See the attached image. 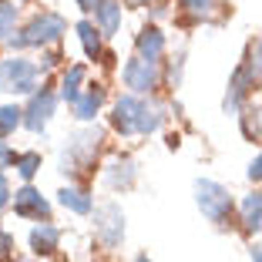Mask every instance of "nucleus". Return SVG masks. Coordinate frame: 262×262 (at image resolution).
<instances>
[{
    "label": "nucleus",
    "mask_w": 262,
    "mask_h": 262,
    "mask_svg": "<svg viewBox=\"0 0 262 262\" xmlns=\"http://www.w3.org/2000/svg\"><path fill=\"white\" fill-rule=\"evenodd\" d=\"M101 138H104V131L98 124H88V128H77L74 135L68 138V145L61 148V158H57V171L61 175H81L94 165L101 151Z\"/></svg>",
    "instance_id": "nucleus-1"
},
{
    "label": "nucleus",
    "mask_w": 262,
    "mask_h": 262,
    "mask_svg": "<svg viewBox=\"0 0 262 262\" xmlns=\"http://www.w3.org/2000/svg\"><path fill=\"white\" fill-rule=\"evenodd\" d=\"M64 34H68V20H64L61 14H54V10H40V14H34L31 20L24 24L7 44L14 47V51H27V47H51V44H57Z\"/></svg>",
    "instance_id": "nucleus-2"
},
{
    "label": "nucleus",
    "mask_w": 262,
    "mask_h": 262,
    "mask_svg": "<svg viewBox=\"0 0 262 262\" xmlns=\"http://www.w3.org/2000/svg\"><path fill=\"white\" fill-rule=\"evenodd\" d=\"M195 205H199V212L212 225H215V229L232 225L235 202H232V192L222 185V182H212V178H195Z\"/></svg>",
    "instance_id": "nucleus-3"
},
{
    "label": "nucleus",
    "mask_w": 262,
    "mask_h": 262,
    "mask_svg": "<svg viewBox=\"0 0 262 262\" xmlns=\"http://www.w3.org/2000/svg\"><path fill=\"white\" fill-rule=\"evenodd\" d=\"M40 77H44L40 64H34L31 57H24V54L0 61V91L4 94H34Z\"/></svg>",
    "instance_id": "nucleus-4"
},
{
    "label": "nucleus",
    "mask_w": 262,
    "mask_h": 262,
    "mask_svg": "<svg viewBox=\"0 0 262 262\" xmlns=\"http://www.w3.org/2000/svg\"><path fill=\"white\" fill-rule=\"evenodd\" d=\"M94 235L104 249H118L124 242V212L118 202H104V205H94Z\"/></svg>",
    "instance_id": "nucleus-5"
},
{
    "label": "nucleus",
    "mask_w": 262,
    "mask_h": 262,
    "mask_svg": "<svg viewBox=\"0 0 262 262\" xmlns=\"http://www.w3.org/2000/svg\"><path fill=\"white\" fill-rule=\"evenodd\" d=\"M141 111H145V98L135 91L121 94V98L115 101V108H111V128L121 135V138H135L141 128Z\"/></svg>",
    "instance_id": "nucleus-6"
},
{
    "label": "nucleus",
    "mask_w": 262,
    "mask_h": 262,
    "mask_svg": "<svg viewBox=\"0 0 262 262\" xmlns=\"http://www.w3.org/2000/svg\"><path fill=\"white\" fill-rule=\"evenodd\" d=\"M57 104H61V94H54L51 88H40V91L31 94V104L24 108V128L31 135H44V128L51 124Z\"/></svg>",
    "instance_id": "nucleus-7"
},
{
    "label": "nucleus",
    "mask_w": 262,
    "mask_h": 262,
    "mask_svg": "<svg viewBox=\"0 0 262 262\" xmlns=\"http://www.w3.org/2000/svg\"><path fill=\"white\" fill-rule=\"evenodd\" d=\"M255 81H259V71H255L252 57H249V61H242L239 68H235V74H232V81H229V91H225V101H222V111H225V115L242 111L246 98L252 94V88H255Z\"/></svg>",
    "instance_id": "nucleus-8"
},
{
    "label": "nucleus",
    "mask_w": 262,
    "mask_h": 262,
    "mask_svg": "<svg viewBox=\"0 0 262 262\" xmlns=\"http://www.w3.org/2000/svg\"><path fill=\"white\" fill-rule=\"evenodd\" d=\"M121 81L128 91L135 94H151L155 88H158V81H162V74H158V64L155 61H145V57H131V61H124L121 68Z\"/></svg>",
    "instance_id": "nucleus-9"
},
{
    "label": "nucleus",
    "mask_w": 262,
    "mask_h": 262,
    "mask_svg": "<svg viewBox=\"0 0 262 262\" xmlns=\"http://www.w3.org/2000/svg\"><path fill=\"white\" fill-rule=\"evenodd\" d=\"M10 205H14V215L27 219V222H51V202H47L31 182L24 188H17Z\"/></svg>",
    "instance_id": "nucleus-10"
},
{
    "label": "nucleus",
    "mask_w": 262,
    "mask_h": 262,
    "mask_svg": "<svg viewBox=\"0 0 262 262\" xmlns=\"http://www.w3.org/2000/svg\"><path fill=\"white\" fill-rule=\"evenodd\" d=\"M101 104H104V88H101V84H88L84 91L71 101V115H74V121L91 124L94 118H98Z\"/></svg>",
    "instance_id": "nucleus-11"
},
{
    "label": "nucleus",
    "mask_w": 262,
    "mask_h": 262,
    "mask_svg": "<svg viewBox=\"0 0 262 262\" xmlns=\"http://www.w3.org/2000/svg\"><path fill=\"white\" fill-rule=\"evenodd\" d=\"M138 182V165H135V158H115V162L104 168V185L111 188V192H128L131 185Z\"/></svg>",
    "instance_id": "nucleus-12"
},
{
    "label": "nucleus",
    "mask_w": 262,
    "mask_h": 262,
    "mask_svg": "<svg viewBox=\"0 0 262 262\" xmlns=\"http://www.w3.org/2000/svg\"><path fill=\"white\" fill-rule=\"evenodd\" d=\"M27 242H31L34 255H54L57 246H61V229L54 222H37L27 235Z\"/></svg>",
    "instance_id": "nucleus-13"
},
{
    "label": "nucleus",
    "mask_w": 262,
    "mask_h": 262,
    "mask_svg": "<svg viewBox=\"0 0 262 262\" xmlns=\"http://www.w3.org/2000/svg\"><path fill=\"white\" fill-rule=\"evenodd\" d=\"M135 54L145 57V61H162L165 57V34L155 27V24H148V27H141V34L135 37Z\"/></svg>",
    "instance_id": "nucleus-14"
},
{
    "label": "nucleus",
    "mask_w": 262,
    "mask_h": 262,
    "mask_svg": "<svg viewBox=\"0 0 262 262\" xmlns=\"http://www.w3.org/2000/svg\"><path fill=\"white\" fill-rule=\"evenodd\" d=\"M239 222L249 235H262V192H249L239 202Z\"/></svg>",
    "instance_id": "nucleus-15"
},
{
    "label": "nucleus",
    "mask_w": 262,
    "mask_h": 262,
    "mask_svg": "<svg viewBox=\"0 0 262 262\" xmlns=\"http://www.w3.org/2000/svg\"><path fill=\"white\" fill-rule=\"evenodd\" d=\"M121 20H124L121 0H101V7L94 10V24L101 27L104 37H115V34L121 31Z\"/></svg>",
    "instance_id": "nucleus-16"
},
{
    "label": "nucleus",
    "mask_w": 262,
    "mask_h": 262,
    "mask_svg": "<svg viewBox=\"0 0 262 262\" xmlns=\"http://www.w3.org/2000/svg\"><path fill=\"white\" fill-rule=\"evenodd\" d=\"M57 202H61V208H68L74 215H91L94 212L91 192H84V188H77V185H64L61 192H57Z\"/></svg>",
    "instance_id": "nucleus-17"
},
{
    "label": "nucleus",
    "mask_w": 262,
    "mask_h": 262,
    "mask_svg": "<svg viewBox=\"0 0 262 262\" xmlns=\"http://www.w3.org/2000/svg\"><path fill=\"white\" fill-rule=\"evenodd\" d=\"M74 34H77V40H81V47H84V54L91 57V61H98L101 57V27L94 20H77L74 24Z\"/></svg>",
    "instance_id": "nucleus-18"
},
{
    "label": "nucleus",
    "mask_w": 262,
    "mask_h": 262,
    "mask_svg": "<svg viewBox=\"0 0 262 262\" xmlns=\"http://www.w3.org/2000/svg\"><path fill=\"white\" fill-rule=\"evenodd\" d=\"M84 81H88V68L84 64H71V68H64V77H61V101H74L77 94L84 91Z\"/></svg>",
    "instance_id": "nucleus-19"
},
{
    "label": "nucleus",
    "mask_w": 262,
    "mask_h": 262,
    "mask_svg": "<svg viewBox=\"0 0 262 262\" xmlns=\"http://www.w3.org/2000/svg\"><path fill=\"white\" fill-rule=\"evenodd\" d=\"M17 20H20V7L14 0H0V40H10L17 34Z\"/></svg>",
    "instance_id": "nucleus-20"
},
{
    "label": "nucleus",
    "mask_w": 262,
    "mask_h": 262,
    "mask_svg": "<svg viewBox=\"0 0 262 262\" xmlns=\"http://www.w3.org/2000/svg\"><path fill=\"white\" fill-rule=\"evenodd\" d=\"M20 124H24V108H17V104H4L0 108V138H10Z\"/></svg>",
    "instance_id": "nucleus-21"
},
{
    "label": "nucleus",
    "mask_w": 262,
    "mask_h": 262,
    "mask_svg": "<svg viewBox=\"0 0 262 262\" xmlns=\"http://www.w3.org/2000/svg\"><path fill=\"white\" fill-rule=\"evenodd\" d=\"M178 7L185 10V14H192L195 20H212L219 0H178Z\"/></svg>",
    "instance_id": "nucleus-22"
},
{
    "label": "nucleus",
    "mask_w": 262,
    "mask_h": 262,
    "mask_svg": "<svg viewBox=\"0 0 262 262\" xmlns=\"http://www.w3.org/2000/svg\"><path fill=\"white\" fill-rule=\"evenodd\" d=\"M17 175L24 178V182H34V175L40 171V151H24V155H17Z\"/></svg>",
    "instance_id": "nucleus-23"
},
{
    "label": "nucleus",
    "mask_w": 262,
    "mask_h": 262,
    "mask_svg": "<svg viewBox=\"0 0 262 262\" xmlns=\"http://www.w3.org/2000/svg\"><path fill=\"white\" fill-rule=\"evenodd\" d=\"M242 135H246L249 141L262 138V124H259V111H246V115H242Z\"/></svg>",
    "instance_id": "nucleus-24"
},
{
    "label": "nucleus",
    "mask_w": 262,
    "mask_h": 262,
    "mask_svg": "<svg viewBox=\"0 0 262 262\" xmlns=\"http://www.w3.org/2000/svg\"><path fill=\"white\" fill-rule=\"evenodd\" d=\"M182 71H185V51H178V54L171 57V64H168V84L171 88L182 84Z\"/></svg>",
    "instance_id": "nucleus-25"
},
{
    "label": "nucleus",
    "mask_w": 262,
    "mask_h": 262,
    "mask_svg": "<svg viewBox=\"0 0 262 262\" xmlns=\"http://www.w3.org/2000/svg\"><path fill=\"white\" fill-rule=\"evenodd\" d=\"M10 165H17V151H14V148H10L4 138H0V171L10 168Z\"/></svg>",
    "instance_id": "nucleus-26"
},
{
    "label": "nucleus",
    "mask_w": 262,
    "mask_h": 262,
    "mask_svg": "<svg viewBox=\"0 0 262 262\" xmlns=\"http://www.w3.org/2000/svg\"><path fill=\"white\" fill-rule=\"evenodd\" d=\"M10 202H14V192H10V182H7V175L0 171V212H4V208H7Z\"/></svg>",
    "instance_id": "nucleus-27"
},
{
    "label": "nucleus",
    "mask_w": 262,
    "mask_h": 262,
    "mask_svg": "<svg viewBox=\"0 0 262 262\" xmlns=\"http://www.w3.org/2000/svg\"><path fill=\"white\" fill-rule=\"evenodd\" d=\"M249 182H262V151L252 158V165H249Z\"/></svg>",
    "instance_id": "nucleus-28"
},
{
    "label": "nucleus",
    "mask_w": 262,
    "mask_h": 262,
    "mask_svg": "<svg viewBox=\"0 0 262 262\" xmlns=\"http://www.w3.org/2000/svg\"><path fill=\"white\" fill-rule=\"evenodd\" d=\"M252 64H255V71H259V81H262V37L252 44Z\"/></svg>",
    "instance_id": "nucleus-29"
},
{
    "label": "nucleus",
    "mask_w": 262,
    "mask_h": 262,
    "mask_svg": "<svg viewBox=\"0 0 262 262\" xmlns=\"http://www.w3.org/2000/svg\"><path fill=\"white\" fill-rule=\"evenodd\" d=\"M77 4V10H81V14H94V10L101 7V0H74Z\"/></svg>",
    "instance_id": "nucleus-30"
},
{
    "label": "nucleus",
    "mask_w": 262,
    "mask_h": 262,
    "mask_svg": "<svg viewBox=\"0 0 262 262\" xmlns=\"http://www.w3.org/2000/svg\"><path fill=\"white\" fill-rule=\"evenodd\" d=\"M64 57L61 54H44V61H40V71H51V68H57Z\"/></svg>",
    "instance_id": "nucleus-31"
},
{
    "label": "nucleus",
    "mask_w": 262,
    "mask_h": 262,
    "mask_svg": "<svg viewBox=\"0 0 262 262\" xmlns=\"http://www.w3.org/2000/svg\"><path fill=\"white\" fill-rule=\"evenodd\" d=\"M10 246H14V239H10L7 232L0 229V255H10Z\"/></svg>",
    "instance_id": "nucleus-32"
},
{
    "label": "nucleus",
    "mask_w": 262,
    "mask_h": 262,
    "mask_svg": "<svg viewBox=\"0 0 262 262\" xmlns=\"http://www.w3.org/2000/svg\"><path fill=\"white\" fill-rule=\"evenodd\" d=\"M249 259H252V262H262V242H255V246H252V252H249Z\"/></svg>",
    "instance_id": "nucleus-33"
},
{
    "label": "nucleus",
    "mask_w": 262,
    "mask_h": 262,
    "mask_svg": "<svg viewBox=\"0 0 262 262\" xmlns=\"http://www.w3.org/2000/svg\"><path fill=\"white\" fill-rule=\"evenodd\" d=\"M135 262H148V255H138V259H135Z\"/></svg>",
    "instance_id": "nucleus-34"
},
{
    "label": "nucleus",
    "mask_w": 262,
    "mask_h": 262,
    "mask_svg": "<svg viewBox=\"0 0 262 262\" xmlns=\"http://www.w3.org/2000/svg\"><path fill=\"white\" fill-rule=\"evenodd\" d=\"M131 4H148V0H131Z\"/></svg>",
    "instance_id": "nucleus-35"
},
{
    "label": "nucleus",
    "mask_w": 262,
    "mask_h": 262,
    "mask_svg": "<svg viewBox=\"0 0 262 262\" xmlns=\"http://www.w3.org/2000/svg\"><path fill=\"white\" fill-rule=\"evenodd\" d=\"M14 262H31V259H14Z\"/></svg>",
    "instance_id": "nucleus-36"
}]
</instances>
